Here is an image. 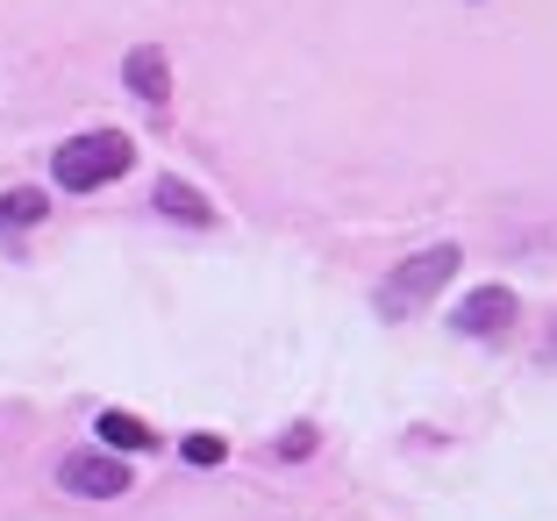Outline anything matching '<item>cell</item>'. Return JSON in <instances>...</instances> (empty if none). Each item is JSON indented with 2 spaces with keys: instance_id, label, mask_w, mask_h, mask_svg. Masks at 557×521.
Instances as JSON below:
<instances>
[{
  "instance_id": "obj_1",
  "label": "cell",
  "mask_w": 557,
  "mask_h": 521,
  "mask_svg": "<svg viewBox=\"0 0 557 521\" xmlns=\"http://www.w3.org/2000/svg\"><path fill=\"white\" fill-rule=\"evenodd\" d=\"M129 164H136V144L122 129H86L50 158V179L65 186V194H100V186H115Z\"/></svg>"
},
{
  "instance_id": "obj_9",
  "label": "cell",
  "mask_w": 557,
  "mask_h": 521,
  "mask_svg": "<svg viewBox=\"0 0 557 521\" xmlns=\"http://www.w3.org/2000/svg\"><path fill=\"white\" fill-rule=\"evenodd\" d=\"M180 450H186V464H222V457H230V443H222V436H186Z\"/></svg>"
},
{
  "instance_id": "obj_2",
  "label": "cell",
  "mask_w": 557,
  "mask_h": 521,
  "mask_svg": "<svg viewBox=\"0 0 557 521\" xmlns=\"http://www.w3.org/2000/svg\"><path fill=\"white\" fill-rule=\"evenodd\" d=\"M458 244H436V250H414L408 264H394V272L379 278V294H372V308L386 314V322H408L414 308H429V300L458 278Z\"/></svg>"
},
{
  "instance_id": "obj_7",
  "label": "cell",
  "mask_w": 557,
  "mask_h": 521,
  "mask_svg": "<svg viewBox=\"0 0 557 521\" xmlns=\"http://www.w3.org/2000/svg\"><path fill=\"white\" fill-rule=\"evenodd\" d=\"M158 214H172V222H194V228H208L214 222V208H208V194H194L186 179H158Z\"/></svg>"
},
{
  "instance_id": "obj_8",
  "label": "cell",
  "mask_w": 557,
  "mask_h": 521,
  "mask_svg": "<svg viewBox=\"0 0 557 521\" xmlns=\"http://www.w3.org/2000/svg\"><path fill=\"white\" fill-rule=\"evenodd\" d=\"M44 214H50V200L36 194V186H15V194L0 200V228H36Z\"/></svg>"
},
{
  "instance_id": "obj_10",
  "label": "cell",
  "mask_w": 557,
  "mask_h": 521,
  "mask_svg": "<svg viewBox=\"0 0 557 521\" xmlns=\"http://www.w3.org/2000/svg\"><path fill=\"white\" fill-rule=\"evenodd\" d=\"M308 450H314V429H294V436L278 443V457H308Z\"/></svg>"
},
{
  "instance_id": "obj_6",
  "label": "cell",
  "mask_w": 557,
  "mask_h": 521,
  "mask_svg": "<svg viewBox=\"0 0 557 521\" xmlns=\"http://www.w3.org/2000/svg\"><path fill=\"white\" fill-rule=\"evenodd\" d=\"M94 436L108 443L115 457H136V450H158V436H150V422H136V414H122V408H108L94 422Z\"/></svg>"
},
{
  "instance_id": "obj_3",
  "label": "cell",
  "mask_w": 557,
  "mask_h": 521,
  "mask_svg": "<svg viewBox=\"0 0 557 521\" xmlns=\"http://www.w3.org/2000/svg\"><path fill=\"white\" fill-rule=\"evenodd\" d=\"M58 486L79 493V500H122V493H129V464H122L115 450H72L65 464H58Z\"/></svg>"
},
{
  "instance_id": "obj_4",
  "label": "cell",
  "mask_w": 557,
  "mask_h": 521,
  "mask_svg": "<svg viewBox=\"0 0 557 521\" xmlns=\"http://www.w3.org/2000/svg\"><path fill=\"white\" fill-rule=\"evenodd\" d=\"M515 314H522V300L508 294V286H479V294L458 300V336H500V328H515Z\"/></svg>"
},
{
  "instance_id": "obj_5",
  "label": "cell",
  "mask_w": 557,
  "mask_h": 521,
  "mask_svg": "<svg viewBox=\"0 0 557 521\" xmlns=\"http://www.w3.org/2000/svg\"><path fill=\"white\" fill-rule=\"evenodd\" d=\"M122 86H129L144 108H164V100H172V65H164V50L158 44H136L129 58H122Z\"/></svg>"
}]
</instances>
